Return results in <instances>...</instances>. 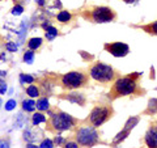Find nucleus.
<instances>
[{
	"mask_svg": "<svg viewBox=\"0 0 157 148\" xmlns=\"http://www.w3.org/2000/svg\"><path fill=\"white\" fill-rule=\"evenodd\" d=\"M137 122H139V117H132V118H130V119L127 121V123L124 125V129H123V130H126V131L130 132V131L136 126Z\"/></svg>",
	"mask_w": 157,
	"mask_h": 148,
	"instance_id": "dca6fc26",
	"label": "nucleus"
},
{
	"mask_svg": "<svg viewBox=\"0 0 157 148\" xmlns=\"http://www.w3.org/2000/svg\"><path fill=\"white\" fill-rule=\"evenodd\" d=\"M26 93L30 97H38L39 96V89H38V87L37 85H29L28 88H26Z\"/></svg>",
	"mask_w": 157,
	"mask_h": 148,
	"instance_id": "aec40b11",
	"label": "nucleus"
},
{
	"mask_svg": "<svg viewBox=\"0 0 157 148\" xmlns=\"http://www.w3.org/2000/svg\"><path fill=\"white\" fill-rule=\"evenodd\" d=\"M145 33H148V34H152V36H157V20L153 22H151V24H147V25H143V26H140Z\"/></svg>",
	"mask_w": 157,
	"mask_h": 148,
	"instance_id": "9b49d317",
	"label": "nucleus"
},
{
	"mask_svg": "<svg viewBox=\"0 0 157 148\" xmlns=\"http://www.w3.org/2000/svg\"><path fill=\"white\" fill-rule=\"evenodd\" d=\"M6 91H7V84H6V81L0 80V93H2V95H4V93H6Z\"/></svg>",
	"mask_w": 157,
	"mask_h": 148,
	"instance_id": "c85d7f7f",
	"label": "nucleus"
},
{
	"mask_svg": "<svg viewBox=\"0 0 157 148\" xmlns=\"http://www.w3.org/2000/svg\"><path fill=\"white\" fill-rule=\"evenodd\" d=\"M42 122H46V117L42 114V113H36V114L33 115V125L34 126H38L39 123Z\"/></svg>",
	"mask_w": 157,
	"mask_h": 148,
	"instance_id": "6ab92c4d",
	"label": "nucleus"
},
{
	"mask_svg": "<svg viewBox=\"0 0 157 148\" xmlns=\"http://www.w3.org/2000/svg\"><path fill=\"white\" fill-rule=\"evenodd\" d=\"M144 140L148 148H157V121L151 125L145 134Z\"/></svg>",
	"mask_w": 157,
	"mask_h": 148,
	"instance_id": "1a4fd4ad",
	"label": "nucleus"
},
{
	"mask_svg": "<svg viewBox=\"0 0 157 148\" xmlns=\"http://www.w3.org/2000/svg\"><path fill=\"white\" fill-rule=\"evenodd\" d=\"M0 103H2V100H0Z\"/></svg>",
	"mask_w": 157,
	"mask_h": 148,
	"instance_id": "c9c22d12",
	"label": "nucleus"
},
{
	"mask_svg": "<svg viewBox=\"0 0 157 148\" xmlns=\"http://www.w3.org/2000/svg\"><path fill=\"white\" fill-rule=\"evenodd\" d=\"M36 2L38 6H43V4H45V0H36Z\"/></svg>",
	"mask_w": 157,
	"mask_h": 148,
	"instance_id": "473e14b6",
	"label": "nucleus"
},
{
	"mask_svg": "<svg viewBox=\"0 0 157 148\" xmlns=\"http://www.w3.org/2000/svg\"><path fill=\"white\" fill-rule=\"evenodd\" d=\"M33 59H34V53H33V50H29V51H26L25 54H24V60H25L26 63H33Z\"/></svg>",
	"mask_w": 157,
	"mask_h": 148,
	"instance_id": "5701e85b",
	"label": "nucleus"
},
{
	"mask_svg": "<svg viewBox=\"0 0 157 148\" xmlns=\"http://www.w3.org/2000/svg\"><path fill=\"white\" fill-rule=\"evenodd\" d=\"M86 18H90L93 22L104 24L111 22L117 18V13L109 7H92L88 9V13H84Z\"/></svg>",
	"mask_w": 157,
	"mask_h": 148,
	"instance_id": "20e7f679",
	"label": "nucleus"
},
{
	"mask_svg": "<svg viewBox=\"0 0 157 148\" xmlns=\"http://www.w3.org/2000/svg\"><path fill=\"white\" fill-rule=\"evenodd\" d=\"M37 107V102H34L33 100H24L22 101V109L25 111H33Z\"/></svg>",
	"mask_w": 157,
	"mask_h": 148,
	"instance_id": "2eb2a0df",
	"label": "nucleus"
},
{
	"mask_svg": "<svg viewBox=\"0 0 157 148\" xmlns=\"http://www.w3.org/2000/svg\"><path fill=\"white\" fill-rule=\"evenodd\" d=\"M122 2H124V3H127V4H134V3H136V2H139V0H122Z\"/></svg>",
	"mask_w": 157,
	"mask_h": 148,
	"instance_id": "2f4dec72",
	"label": "nucleus"
},
{
	"mask_svg": "<svg viewBox=\"0 0 157 148\" xmlns=\"http://www.w3.org/2000/svg\"><path fill=\"white\" fill-rule=\"evenodd\" d=\"M104 49L110 53L113 56L121 58V56H126L130 53V47L128 45H126L123 42H110V43H105Z\"/></svg>",
	"mask_w": 157,
	"mask_h": 148,
	"instance_id": "6e6552de",
	"label": "nucleus"
},
{
	"mask_svg": "<svg viewBox=\"0 0 157 148\" xmlns=\"http://www.w3.org/2000/svg\"><path fill=\"white\" fill-rule=\"evenodd\" d=\"M0 2H2V0H0Z\"/></svg>",
	"mask_w": 157,
	"mask_h": 148,
	"instance_id": "4c0bfd02",
	"label": "nucleus"
},
{
	"mask_svg": "<svg viewBox=\"0 0 157 148\" xmlns=\"http://www.w3.org/2000/svg\"><path fill=\"white\" fill-rule=\"evenodd\" d=\"M71 13L68 12V11H60L58 13V16H56V18H58V21L59 22H62V24H66V22H70L71 21Z\"/></svg>",
	"mask_w": 157,
	"mask_h": 148,
	"instance_id": "ddd939ff",
	"label": "nucleus"
},
{
	"mask_svg": "<svg viewBox=\"0 0 157 148\" xmlns=\"http://www.w3.org/2000/svg\"><path fill=\"white\" fill-rule=\"evenodd\" d=\"M24 11L22 6H20V4H16L13 8H12V14H14V16H18V14H21Z\"/></svg>",
	"mask_w": 157,
	"mask_h": 148,
	"instance_id": "393cba45",
	"label": "nucleus"
},
{
	"mask_svg": "<svg viewBox=\"0 0 157 148\" xmlns=\"http://www.w3.org/2000/svg\"><path fill=\"white\" fill-rule=\"evenodd\" d=\"M26 148H39V147H37L36 144H28Z\"/></svg>",
	"mask_w": 157,
	"mask_h": 148,
	"instance_id": "72a5a7b5",
	"label": "nucleus"
},
{
	"mask_svg": "<svg viewBox=\"0 0 157 148\" xmlns=\"http://www.w3.org/2000/svg\"><path fill=\"white\" fill-rule=\"evenodd\" d=\"M140 77L141 73L139 72H132L130 75L118 77L109 92V98L110 100H115V98L124 96H132V95L140 96L141 93H144V91L139 87Z\"/></svg>",
	"mask_w": 157,
	"mask_h": 148,
	"instance_id": "f257e3e1",
	"label": "nucleus"
},
{
	"mask_svg": "<svg viewBox=\"0 0 157 148\" xmlns=\"http://www.w3.org/2000/svg\"><path fill=\"white\" fill-rule=\"evenodd\" d=\"M75 123H76V119L72 115L67 114V113H56V114H51L48 125H50V129L52 131L62 132V131L72 129L75 126Z\"/></svg>",
	"mask_w": 157,
	"mask_h": 148,
	"instance_id": "39448f33",
	"label": "nucleus"
},
{
	"mask_svg": "<svg viewBox=\"0 0 157 148\" xmlns=\"http://www.w3.org/2000/svg\"><path fill=\"white\" fill-rule=\"evenodd\" d=\"M58 36V30L55 28H52V26H47L46 29V38L48 39V41H52L54 38H55Z\"/></svg>",
	"mask_w": 157,
	"mask_h": 148,
	"instance_id": "a211bd4d",
	"label": "nucleus"
},
{
	"mask_svg": "<svg viewBox=\"0 0 157 148\" xmlns=\"http://www.w3.org/2000/svg\"><path fill=\"white\" fill-rule=\"evenodd\" d=\"M60 84L64 89H78L88 84V75L82 71H71L60 77Z\"/></svg>",
	"mask_w": 157,
	"mask_h": 148,
	"instance_id": "7ed1b4c3",
	"label": "nucleus"
},
{
	"mask_svg": "<svg viewBox=\"0 0 157 148\" xmlns=\"http://www.w3.org/2000/svg\"><path fill=\"white\" fill-rule=\"evenodd\" d=\"M0 39H2V36H0Z\"/></svg>",
	"mask_w": 157,
	"mask_h": 148,
	"instance_id": "e433bc0d",
	"label": "nucleus"
},
{
	"mask_svg": "<svg viewBox=\"0 0 157 148\" xmlns=\"http://www.w3.org/2000/svg\"><path fill=\"white\" fill-rule=\"evenodd\" d=\"M128 134H130L128 131H126V130H122V131L119 132V134H117V136L114 138V140H113V143H114V144H118V143H119V142L124 140Z\"/></svg>",
	"mask_w": 157,
	"mask_h": 148,
	"instance_id": "412c9836",
	"label": "nucleus"
},
{
	"mask_svg": "<svg viewBox=\"0 0 157 148\" xmlns=\"http://www.w3.org/2000/svg\"><path fill=\"white\" fill-rule=\"evenodd\" d=\"M16 107V101L14 100H9L7 103H6V110H12Z\"/></svg>",
	"mask_w": 157,
	"mask_h": 148,
	"instance_id": "bb28decb",
	"label": "nucleus"
},
{
	"mask_svg": "<svg viewBox=\"0 0 157 148\" xmlns=\"http://www.w3.org/2000/svg\"><path fill=\"white\" fill-rule=\"evenodd\" d=\"M39 148H54V143H52V140H50V139H45V140L41 143Z\"/></svg>",
	"mask_w": 157,
	"mask_h": 148,
	"instance_id": "a878e982",
	"label": "nucleus"
},
{
	"mask_svg": "<svg viewBox=\"0 0 157 148\" xmlns=\"http://www.w3.org/2000/svg\"><path fill=\"white\" fill-rule=\"evenodd\" d=\"M48 101H47V98H41V100H38L37 101V109H39L41 111H46L48 110Z\"/></svg>",
	"mask_w": 157,
	"mask_h": 148,
	"instance_id": "f3484780",
	"label": "nucleus"
},
{
	"mask_svg": "<svg viewBox=\"0 0 157 148\" xmlns=\"http://www.w3.org/2000/svg\"><path fill=\"white\" fill-rule=\"evenodd\" d=\"M0 148H11L8 138H0Z\"/></svg>",
	"mask_w": 157,
	"mask_h": 148,
	"instance_id": "b1692460",
	"label": "nucleus"
},
{
	"mask_svg": "<svg viewBox=\"0 0 157 148\" xmlns=\"http://www.w3.org/2000/svg\"><path fill=\"white\" fill-rule=\"evenodd\" d=\"M113 115V107L109 105H98L96 107H93V110L89 114V122L93 127H100L101 125H104L105 122H107Z\"/></svg>",
	"mask_w": 157,
	"mask_h": 148,
	"instance_id": "0eeeda50",
	"label": "nucleus"
},
{
	"mask_svg": "<svg viewBox=\"0 0 157 148\" xmlns=\"http://www.w3.org/2000/svg\"><path fill=\"white\" fill-rule=\"evenodd\" d=\"M20 80H21L22 84H25V83L32 84V83L34 81V77L30 76V75H25V73H21V75H20Z\"/></svg>",
	"mask_w": 157,
	"mask_h": 148,
	"instance_id": "4be33fe9",
	"label": "nucleus"
},
{
	"mask_svg": "<svg viewBox=\"0 0 157 148\" xmlns=\"http://www.w3.org/2000/svg\"><path fill=\"white\" fill-rule=\"evenodd\" d=\"M42 46V38L39 37H34V38H30L28 42V47L30 49V50H37Z\"/></svg>",
	"mask_w": 157,
	"mask_h": 148,
	"instance_id": "f8f14e48",
	"label": "nucleus"
},
{
	"mask_svg": "<svg viewBox=\"0 0 157 148\" xmlns=\"http://www.w3.org/2000/svg\"><path fill=\"white\" fill-rule=\"evenodd\" d=\"M62 143H63V138L62 136H56L55 138V144L59 146V144H62Z\"/></svg>",
	"mask_w": 157,
	"mask_h": 148,
	"instance_id": "7c9ffc66",
	"label": "nucleus"
},
{
	"mask_svg": "<svg viewBox=\"0 0 157 148\" xmlns=\"http://www.w3.org/2000/svg\"><path fill=\"white\" fill-rule=\"evenodd\" d=\"M75 138H76L77 144H80L82 147H93V146L97 144L98 140H100L98 132L93 126L92 127L86 126V127L78 129Z\"/></svg>",
	"mask_w": 157,
	"mask_h": 148,
	"instance_id": "423d86ee",
	"label": "nucleus"
},
{
	"mask_svg": "<svg viewBox=\"0 0 157 148\" xmlns=\"http://www.w3.org/2000/svg\"><path fill=\"white\" fill-rule=\"evenodd\" d=\"M145 114H156L157 113V98H151L148 102V107L144 111Z\"/></svg>",
	"mask_w": 157,
	"mask_h": 148,
	"instance_id": "4468645a",
	"label": "nucleus"
},
{
	"mask_svg": "<svg viewBox=\"0 0 157 148\" xmlns=\"http://www.w3.org/2000/svg\"><path fill=\"white\" fill-rule=\"evenodd\" d=\"M66 100H68L70 102L72 103H76V105H85V96L82 95V93H76V92H73V93H70L68 96L64 97Z\"/></svg>",
	"mask_w": 157,
	"mask_h": 148,
	"instance_id": "9d476101",
	"label": "nucleus"
},
{
	"mask_svg": "<svg viewBox=\"0 0 157 148\" xmlns=\"http://www.w3.org/2000/svg\"><path fill=\"white\" fill-rule=\"evenodd\" d=\"M89 75L93 80L106 84V83H110L114 80L117 72L114 71V68L111 66L105 64V63H102V62H96L94 64H92V67L89 68Z\"/></svg>",
	"mask_w": 157,
	"mask_h": 148,
	"instance_id": "f03ea898",
	"label": "nucleus"
},
{
	"mask_svg": "<svg viewBox=\"0 0 157 148\" xmlns=\"http://www.w3.org/2000/svg\"><path fill=\"white\" fill-rule=\"evenodd\" d=\"M64 148H78V144L77 143H73V142H68L64 146Z\"/></svg>",
	"mask_w": 157,
	"mask_h": 148,
	"instance_id": "c756f323",
	"label": "nucleus"
},
{
	"mask_svg": "<svg viewBox=\"0 0 157 148\" xmlns=\"http://www.w3.org/2000/svg\"><path fill=\"white\" fill-rule=\"evenodd\" d=\"M6 49L8 51H16L17 50V45L16 43H13V42H8L6 45Z\"/></svg>",
	"mask_w": 157,
	"mask_h": 148,
	"instance_id": "cd10ccee",
	"label": "nucleus"
},
{
	"mask_svg": "<svg viewBox=\"0 0 157 148\" xmlns=\"http://www.w3.org/2000/svg\"><path fill=\"white\" fill-rule=\"evenodd\" d=\"M6 75V72H3V71H0V76H4Z\"/></svg>",
	"mask_w": 157,
	"mask_h": 148,
	"instance_id": "f704fd0d",
	"label": "nucleus"
}]
</instances>
